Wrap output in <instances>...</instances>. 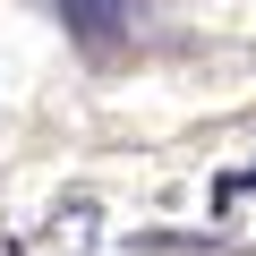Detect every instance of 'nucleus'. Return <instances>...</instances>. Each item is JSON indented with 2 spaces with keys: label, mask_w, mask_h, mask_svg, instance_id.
<instances>
[{
  "label": "nucleus",
  "mask_w": 256,
  "mask_h": 256,
  "mask_svg": "<svg viewBox=\"0 0 256 256\" xmlns=\"http://www.w3.org/2000/svg\"><path fill=\"white\" fill-rule=\"evenodd\" d=\"M52 9L86 52H120V34H128V0H52Z\"/></svg>",
  "instance_id": "nucleus-1"
},
{
  "label": "nucleus",
  "mask_w": 256,
  "mask_h": 256,
  "mask_svg": "<svg viewBox=\"0 0 256 256\" xmlns=\"http://www.w3.org/2000/svg\"><path fill=\"white\" fill-rule=\"evenodd\" d=\"M230 196H256V162H248V171H239V180H230Z\"/></svg>",
  "instance_id": "nucleus-2"
}]
</instances>
